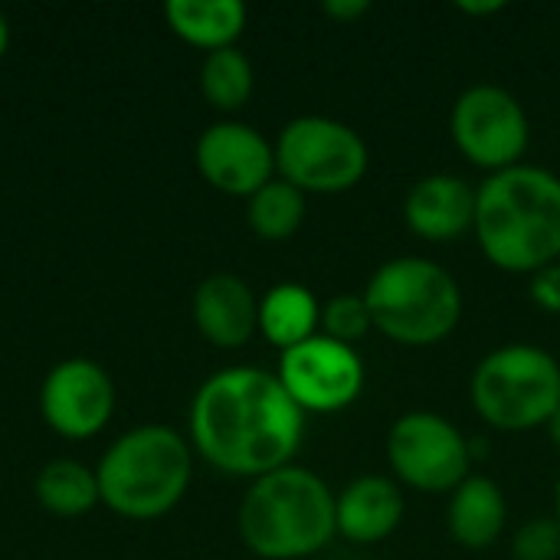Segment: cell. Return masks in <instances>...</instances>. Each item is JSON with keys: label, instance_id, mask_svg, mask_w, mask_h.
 I'll use <instances>...</instances> for the list:
<instances>
[{"label": "cell", "instance_id": "6da1fadb", "mask_svg": "<svg viewBox=\"0 0 560 560\" xmlns=\"http://www.w3.org/2000/svg\"><path fill=\"white\" fill-rule=\"evenodd\" d=\"M302 436L305 413L272 371L230 368L194 394L190 446L223 476L262 479L292 466Z\"/></svg>", "mask_w": 560, "mask_h": 560}, {"label": "cell", "instance_id": "7a4b0ae2", "mask_svg": "<svg viewBox=\"0 0 560 560\" xmlns=\"http://www.w3.org/2000/svg\"><path fill=\"white\" fill-rule=\"evenodd\" d=\"M476 243L512 276H535L560 262V177L548 167L515 164L476 187Z\"/></svg>", "mask_w": 560, "mask_h": 560}, {"label": "cell", "instance_id": "3957f363", "mask_svg": "<svg viewBox=\"0 0 560 560\" xmlns=\"http://www.w3.org/2000/svg\"><path fill=\"white\" fill-rule=\"evenodd\" d=\"M338 535L335 492L302 466H282L253 486L240 505V538L262 560H302Z\"/></svg>", "mask_w": 560, "mask_h": 560}, {"label": "cell", "instance_id": "277c9868", "mask_svg": "<svg viewBox=\"0 0 560 560\" xmlns=\"http://www.w3.org/2000/svg\"><path fill=\"white\" fill-rule=\"evenodd\" d=\"M194 476L190 443L171 427H138L115 440L95 479L102 502L135 522L161 518L180 505Z\"/></svg>", "mask_w": 560, "mask_h": 560}, {"label": "cell", "instance_id": "5b68a950", "mask_svg": "<svg viewBox=\"0 0 560 560\" xmlns=\"http://www.w3.org/2000/svg\"><path fill=\"white\" fill-rule=\"evenodd\" d=\"M374 331L404 348L446 341L463 318V289L427 256H397L374 269L364 285Z\"/></svg>", "mask_w": 560, "mask_h": 560}, {"label": "cell", "instance_id": "8992f818", "mask_svg": "<svg viewBox=\"0 0 560 560\" xmlns=\"http://www.w3.org/2000/svg\"><path fill=\"white\" fill-rule=\"evenodd\" d=\"M476 413L502 433L548 427L560 407V361L535 345L489 351L469 381Z\"/></svg>", "mask_w": 560, "mask_h": 560}, {"label": "cell", "instance_id": "52a82bcc", "mask_svg": "<svg viewBox=\"0 0 560 560\" xmlns=\"http://www.w3.org/2000/svg\"><path fill=\"white\" fill-rule=\"evenodd\" d=\"M364 138L338 118L299 115L276 138V174L302 194H345L368 174Z\"/></svg>", "mask_w": 560, "mask_h": 560}, {"label": "cell", "instance_id": "ba28073f", "mask_svg": "<svg viewBox=\"0 0 560 560\" xmlns=\"http://www.w3.org/2000/svg\"><path fill=\"white\" fill-rule=\"evenodd\" d=\"M387 466L407 489L450 495L472 476V450L443 413L410 410L387 433Z\"/></svg>", "mask_w": 560, "mask_h": 560}, {"label": "cell", "instance_id": "9c48e42d", "mask_svg": "<svg viewBox=\"0 0 560 560\" xmlns=\"http://www.w3.org/2000/svg\"><path fill=\"white\" fill-rule=\"evenodd\" d=\"M450 135L456 151L489 171H509L515 164H525V151L532 144V121L518 95H512L502 85L479 82L459 92L450 112Z\"/></svg>", "mask_w": 560, "mask_h": 560}, {"label": "cell", "instance_id": "30bf717a", "mask_svg": "<svg viewBox=\"0 0 560 560\" xmlns=\"http://www.w3.org/2000/svg\"><path fill=\"white\" fill-rule=\"evenodd\" d=\"M279 384L302 413H338L364 390V361L358 348L338 345L322 331L279 354Z\"/></svg>", "mask_w": 560, "mask_h": 560}, {"label": "cell", "instance_id": "8fae6325", "mask_svg": "<svg viewBox=\"0 0 560 560\" xmlns=\"http://www.w3.org/2000/svg\"><path fill=\"white\" fill-rule=\"evenodd\" d=\"M115 410V384L102 364L89 358H69L56 364L39 390V413L49 430L66 440L95 436Z\"/></svg>", "mask_w": 560, "mask_h": 560}, {"label": "cell", "instance_id": "7c38bea8", "mask_svg": "<svg viewBox=\"0 0 560 560\" xmlns=\"http://www.w3.org/2000/svg\"><path fill=\"white\" fill-rule=\"evenodd\" d=\"M200 177L230 197H253L276 177V144L246 121L210 125L194 148Z\"/></svg>", "mask_w": 560, "mask_h": 560}, {"label": "cell", "instance_id": "4fadbf2b", "mask_svg": "<svg viewBox=\"0 0 560 560\" xmlns=\"http://www.w3.org/2000/svg\"><path fill=\"white\" fill-rule=\"evenodd\" d=\"M410 233L430 243H453L476 226V187L459 174H427L404 197Z\"/></svg>", "mask_w": 560, "mask_h": 560}, {"label": "cell", "instance_id": "5bb4252c", "mask_svg": "<svg viewBox=\"0 0 560 560\" xmlns=\"http://www.w3.org/2000/svg\"><path fill=\"white\" fill-rule=\"evenodd\" d=\"M407 515V499L390 476H361L335 495V528L351 545L387 541Z\"/></svg>", "mask_w": 560, "mask_h": 560}, {"label": "cell", "instance_id": "9a60e30c", "mask_svg": "<svg viewBox=\"0 0 560 560\" xmlns=\"http://www.w3.org/2000/svg\"><path fill=\"white\" fill-rule=\"evenodd\" d=\"M194 322L210 345L243 348L259 331V302L240 276L217 272L194 292Z\"/></svg>", "mask_w": 560, "mask_h": 560}, {"label": "cell", "instance_id": "2e32d148", "mask_svg": "<svg viewBox=\"0 0 560 560\" xmlns=\"http://www.w3.org/2000/svg\"><path fill=\"white\" fill-rule=\"evenodd\" d=\"M505 525H509V502L495 479L469 476L456 492H450L446 528L459 548L486 551L505 535Z\"/></svg>", "mask_w": 560, "mask_h": 560}, {"label": "cell", "instance_id": "e0dca14e", "mask_svg": "<svg viewBox=\"0 0 560 560\" xmlns=\"http://www.w3.org/2000/svg\"><path fill=\"white\" fill-rule=\"evenodd\" d=\"M318 328H322V302L308 285L279 282L259 299V335L272 348L289 351L315 338Z\"/></svg>", "mask_w": 560, "mask_h": 560}, {"label": "cell", "instance_id": "ac0fdd59", "mask_svg": "<svg viewBox=\"0 0 560 560\" xmlns=\"http://www.w3.org/2000/svg\"><path fill=\"white\" fill-rule=\"evenodd\" d=\"M164 16L184 43L207 52L236 46L246 30V7L240 0H167Z\"/></svg>", "mask_w": 560, "mask_h": 560}, {"label": "cell", "instance_id": "d6986e66", "mask_svg": "<svg viewBox=\"0 0 560 560\" xmlns=\"http://www.w3.org/2000/svg\"><path fill=\"white\" fill-rule=\"evenodd\" d=\"M305 194L299 187H292L282 177H272L266 187H259L249 200H246V223L249 230L266 240V243H285L292 240L302 223H305Z\"/></svg>", "mask_w": 560, "mask_h": 560}, {"label": "cell", "instance_id": "ffe728a7", "mask_svg": "<svg viewBox=\"0 0 560 560\" xmlns=\"http://www.w3.org/2000/svg\"><path fill=\"white\" fill-rule=\"evenodd\" d=\"M36 499L46 512L62 515V518L85 515L89 509H95L102 502L95 472L75 459H56V463L43 466V472L36 479Z\"/></svg>", "mask_w": 560, "mask_h": 560}, {"label": "cell", "instance_id": "44dd1931", "mask_svg": "<svg viewBox=\"0 0 560 560\" xmlns=\"http://www.w3.org/2000/svg\"><path fill=\"white\" fill-rule=\"evenodd\" d=\"M256 72L243 49L226 46L217 52H207L200 66V92L217 112H240L253 98Z\"/></svg>", "mask_w": 560, "mask_h": 560}, {"label": "cell", "instance_id": "7402d4cb", "mask_svg": "<svg viewBox=\"0 0 560 560\" xmlns=\"http://www.w3.org/2000/svg\"><path fill=\"white\" fill-rule=\"evenodd\" d=\"M318 331L338 345H348V348H354L361 338H368L374 331V322H371V308L364 302V292L361 295H351V292L331 295L322 305V328Z\"/></svg>", "mask_w": 560, "mask_h": 560}, {"label": "cell", "instance_id": "603a6c76", "mask_svg": "<svg viewBox=\"0 0 560 560\" xmlns=\"http://www.w3.org/2000/svg\"><path fill=\"white\" fill-rule=\"evenodd\" d=\"M515 560H558L560 558V525L558 518H532L512 538Z\"/></svg>", "mask_w": 560, "mask_h": 560}, {"label": "cell", "instance_id": "cb8c5ba5", "mask_svg": "<svg viewBox=\"0 0 560 560\" xmlns=\"http://www.w3.org/2000/svg\"><path fill=\"white\" fill-rule=\"evenodd\" d=\"M528 299L545 312V315H560V262H551L528 276Z\"/></svg>", "mask_w": 560, "mask_h": 560}, {"label": "cell", "instance_id": "d4e9b609", "mask_svg": "<svg viewBox=\"0 0 560 560\" xmlns=\"http://www.w3.org/2000/svg\"><path fill=\"white\" fill-rule=\"evenodd\" d=\"M368 10H371L368 0H325V3H322V13L331 16L335 23H354V20H361Z\"/></svg>", "mask_w": 560, "mask_h": 560}, {"label": "cell", "instance_id": "484cf974", "mask_svg": "<svg viewBox=\"0 0 560 560\" xmlns=\"http://www.w3.org/2000/svg\"><path fill=\"white\" fill-rule=\"evenodd\" d=\"M505 7H509L505 0H459V3H456L459 13H466V16H482V20L502 13Z\"/></svg>", "mask_w": 560, "mask_h": 560}, {"label": "cell", "instance_id": "4316f807", "mask_svg": "<svg viewBox=\"0 0 560 560\" xmlns=\"http://www.w3.org/2000/svg\"><path fill=\"white\" fill-rule=\"evenodd\" d=\"M545 430H548V436H551L555 450H558V453H560V407H558V410H555V417L548 420V427H545Z\"/></svg>", "mask_w": 560, "mask_h": 560}, {"label": "cell", "instance_id": "83f0119b", "mask_svg": "<svg viewBox=\"0 0 560 560\" xmlns=\"http://www.w3.org/2000/svg\"><path fill=\"white\" fill-rule=\"evenodd\" d=\"M7 43H10V26H7V20H3V13H0V56L7 52Z\"/></svg>", "mask_w": 560, "mask_h": 560}, {"label": "cell", "instance_id": "f1b7e54d", "mask_svg": "<svg viewBox=\"0 0 560 560\" xmlns=\"http://www.w3.org/2000/svg\"><path fill=\"white\" fill-rule=\"evenodd\" d=\"M555 518H558V525H560V476H558V486H555Z\"/></svg>", "mask_w": 560, "mask_h": 560}]
</instances>
